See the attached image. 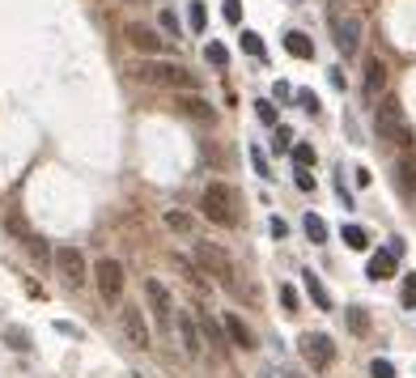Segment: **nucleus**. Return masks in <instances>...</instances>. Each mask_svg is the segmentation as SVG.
Returning <instances> with one entry per match:
<instances>
[{
  "label": "nucleus",
  "instance_id": "nucleus-1",
  "mask_svg": "<svg viewBox=\"0 0 416 378\" xmlns=\"http://www.w3.org/2000/svg\"><path fill=\"white\" fill-rule=\"evenodd\" d=\"M128 73H132L140 85H158V89H170V94H191V89H200V77H195V73H187L183 64L158 60V56L136 60Z\"/></svg>",
  "mask_w": 416,
  "mask_h": 378
},
{
  "label": "nucleus",
  "instance_id": "nucleus-2",
  "mask_svg": "<svg viewBox=\"0 0 416 378\" xmlns=\"http://www.w3.org/2000/svg\"><path fill=\"white\" fill-rule=\"evenodd\" d=\"M195 268L204 277H213L225 293H234V298H242V285H238V268H234V259L217 247V242H195Z\"/></svg>",
  "mask_w": 416,
  "mask_h": 378
},
{
  "label": "nucleus",
  "instance_id": "nucleus-3",
  "mask_svg": "<svg viewBox=\"0 0 416 378\" xmlns=\"http://www.w3.org/2000/svg\"><path fill=\"white\" fill-rule=\"evenodd\" d=\"M200 212H204L208 221L234 230V226H238V191H234L230 183H208V187L200 191Z\"/></svg>",
  "mask_w": 416,
  "mask_h": 378
},
{
  "label": "nucleus",
  "instance_id": "nucleus-4",
  "mask_svg": "<svg viewBox=\"0 0 416 378\" xmlns=\"http://www.w3.org/2000/svg\"><path fill=\"white\" fill-rule=\"evenodd\" d=\"M374 124H378V136L382 140H391V145H399V149H412V124H408V115H403V106L395 102V98H382L378 106H374Z\"/></svg>",
  "mask_w": 416,
  "mask_h": 378
},
{
  "label": "nucleus",
  "instance_id": "nucleus-5",
  "mask_svg": "<svg viewBox=\"0 0 416 378\" xmlns=\"http://www.w3.org/2000/svg\"><path fill=\"white\" fill-rule=\"evenodd\" d=\"M144 302H149V310H153V319H158V328L166 332V336H174V298H170V289L162 285V281H144Z\"/></svg>",
  "mask_w": 416,
  "mask_h": 378
},
{
  "label": "nucleus",
  "instance_id": "nucleus-6",
  "mask_svg": "<svg viewBox=\"0 0 416 378\" xmlns=\"http://www.w3.org/2000/svg\"><path fill=\"white\" fill-rule=\"evenodd\" d=\"M51 263L60 268V277H64V285H68V289H81V285H85V277H89L85 255H81L77 247H56V251H51Z\"/></svg>",
  "mask_w": 416,
  "mask_h": 378
},
{
  "label": "nucleus",
  "instance_id": "nucleus-7",
  "mask_svg": "<svg viewBox=\"0 0 416 378\" xmlns=\"http://www.w3.org/2000/svg\"><path fill=\"white\" fill-rule=\"evenodd\" d=\"M94 281H98L102 302H119L124 298V263L119 259H98L94 263Z\"/></svg>",
  "mask_w": 416,
  "mask_h": 378
},
{
  "label": "nucleus",
  "instance_id": "nucleus-8",
  "mask_svg": "<svg viewBox=\"0 0 416 378\" xmlns=\"http://www.w3.org/2000/svg\"><path fill=\"white\" fill-rule=\"evenodd\" d=\"M124 38H128L136 51H144V56H166V51L174 47V38H162L153 26H140V22H128V26H124Z\"/></svg>",
  "mask_w": 416,
  "mask_h": 378
},
{
  "label": "nucleus",
  "instance_id": "nucleus-9",
  "mask_svg": "<svg viewBox=\"0 0 416 378\" xmlns=\"http://www.w3.org/2000/svg\"><path fill=\"white\" fill-rule=\"evenodd\" d=\"M332 34H336V47L344 51V56H357V47H361V17L348 13V9H336L332 13Z\"/></svg>",
  "mask_w": 416,
  "mask_h": 378
},
{
  "label": "nucleus",
  "instance_id": "nucleus-10",
  "mask_svg": "<svg viewBox=\"0 0 416 378\" xmlns=\"http://www.w3.org/2000/svg\"><path fill=\"white\" fill-rule=\"evenodd\" d=\"M195 328H200V340L208 344V353H213L221 365L230 361V344H225V332H221V323L208 314V310H195Z\"/></svg>",
  "mask_w": 416,
  "mask_h": 378
},
{
  "label": "nucleus",
  "instance_id": "nucleus-11",
  "mask_svg": "<svg viewBox=\"0 0 416 378\" xmlns=\"http://www.w3.org/2000/svg\"><path fill=\"white\" fill-rule=\"evenodd\" d=\"M302 357L310 361V370H327V365L336 361V344H332V336H323V332H306V336H302Z\"/></svg>",
  "mask_w": 416,
  "mask_h": 378
},
{
  "label": "nucleus",
  "instance_id": "nucleus-12",
  "mask_svg": "<svg viewBox=\"0 0 416 378\" xmlns=\"http://www.w3.org/2000/svg\"><path fill=\"white\" fill-rule=\"evenodd\" d=\"M174 332H179L183 357H187V361H200L204 340H200V328H195V314H191V310H174Z\"/></svg>",
  "mask_w": 416,
  "mask_h": 378
},
{
  "label": "nucleus",
  "instance_id": "nucleus-13",
  "mask_svg": "<svg viewBox=\"0 0 416 378\" xmlns=\"http://www.w3.org/2000/svg\"><path fill=\"white\" fill-rule=\"evenodd\" d=\"M119 323H124V336H128V344H132V349H153V336H149V323H144L140 306H128V302H124Z\"/></svg>",
  "mask_w": 416,
  "mask_h": 378
},
{
  "label": "nucleus",
  "instance_id": "nucleus-14",
  "mask_svg": "<svg viewBox=\"0 0 416 378\" xmlns=\"http://www.w3.org/2000/svg\"><path fill=\"white\" fill-rule=\"evenodd\" d=\"M221 332H225V336H230V344H234V349H242V353H255V349H259V344H255V332L246 328L242 314H234V310L221 319Z\"/></svg>",
  "mask_w": 416,
  "mask_h": 378
},
{
  "label": "nucleus",
  "instance_id": "nucleus-15",
  "mask_svg": "<svg viewBox=\"0 0 416 378\" xmlns=\"http://www.w3.org/2000/svg\"><path fill=\"white\" fill-rule=\"evenodd\" d=\"M174 111L179 115H187V119H204V124H213V106H208L204 98H195V94H174Z\"/></svg>",
  "mask_w": 416,
  "mask_h": 378
},
{
  "label": "nucleus",
  "instance_id": "nucleus-16",
  "mask_svg": "<svg viewBox=\"0 0 416 378\" xmlns=\"http://www.w3.org/2000/svg\"><path fill=\"white\" fill-rule=\"evenodd\" d=\"M382 89H387V64H382L378 56H370V60H366V98L374 102Z\"/></svg>",
  "mask_w": 416,
  "mask_h": 378
},
{
  "label": "nucleus",
  "instance_id": "nucleus-17",
  "mask_svg": "<svg viewBox=\"0 0 416 378\" xmlns=\"http://www.w3.org/2000/svg\"><path fill=\"white\" fill-rule=\"evenodd\" d=\"M302 281H306V293H310V302H315L319 310H332V293H327V285L319 281V272H310V268H306V272H302Z\"/></svg>",
  "mask_w": 416,
  "mask_h": 378
},
{
  "label": "nucleus",
  "instance_id": "nucleus-18",
  "mask_svg": "<svg viewBox=\"0 0 416 378\" xmlns=\"http://www.w3.org/2000/svg\"><path fill=\"white\" fill-rule=\"evenodd\" d=\"M395 187H399V196H412L416 191V161L412 157H399L395 161Z\"/></svg>",
  "mask_w": 416,
  "mask_h": 378
},
{
  "label": "nucleus",
  "instance_id": "nucleus-19",
  "mask_svg": "<svg viewBox=\"0 0 416 378\" xmlns=\"http://www.w3.org/2000/svg\"><path fill=\"white\" fill-rule=\"evenodd\" d=\"M285 51L297 56V60H315V43H310V34H302V30H289L285 34Z\"/></svg>",
  "mask_w": 416,
  "mask_h": 378
},
{
  "label": "nucleus",
  "instance_id": "nucleus-20",
  "mask_svg": "<svg viewBox=\"0 0 416 378\" xmlns=\"http://www.w3.org/2000/svg\"><path fill=\"white\" fill-rule=\"evenodd\" d=\"M366 272H370V281H387V277L395 272V255H391V251L370 255V268H366Z\"/></svg>",
  "mask_w": 416,
  "mask_h": 378
},
{
  "label": "nucleus",
  "instance_id": "nucleus-21",
  "mask_svg": "<svg viewBox=\"0 0 416 378\" xmlns=\"http://www.w3.org/2000/svg\"><path fill=\"white\" fill-rule=\"evenodd\" d=\"M344 319H348V332L352 336H370V310L366 306H348Z\"/></svg>",
  "mask_w": 416,
  "mask_h": 378
},
{
  "label": "nucleus",
  "instance_id": "nucleus-22",
  "mask_svg": "<svg viewBox=\"0 0 416 378\" xmlns=\"http://www.w3.org/2000/svg\"><path fill=\"white\" fill-rule=\"evenodd\" d=\"M302 230H306V238H310V242H327V221L319 217V212H306Z\"/></svg>",
  "mask_w": 416,
  "mask_h": 378
},
{
  "label": "nucleus",
  "instance_id": "nucleus-23",
  "mask_svg": "<svg viewBox=\"0 0 416 378\" xmlns=\"http://www.w3.org/2000/svg\"><path fill=\"white\" fill-rule=\"evenodd\" d=\"M340 238H344V247H352V251H366V247H370V234L361 230V226H344Z\"/></svg>",
  "mask_w": 416,
  "mask_h": 378
},
{
  "label": "nucleus",
  "instance_id": "nucleus-24",
  "mask_svg": "<svg viewBox=\"0 0 416 378\" xmlns=\"http://www.w3.org/2000/svg\"><path fill=\"white\" fill-rule=\"evenodd\" d=\"M174 268H179V272L187 277V285H191V289H204V272H200V268H195L191 259H183V255H174Z\"/></svg>",
  "mask_w": 416,
  "mask_h": 378
},
{
  "label": "nucleus",
  "instance_id": "nucleus-25",
  "mask_svg": "<svg viewBox=\"0 0 416 378\" xmlns=\"http://www.w3.org/2000/svg\"><path fill=\"white\" fill-rule=\"evenodd\" d=\"M204 60L213 64V68H225V64H230V51H225L221 43H204Z\"/></svg>",
  "mask_w": 416,
  "mask_h": 378
},
{
  "label": "nucleus",
  "instance_id": "nucleus-26",
  "mask_svg": "<svg viewBox=\"0 0 416 378\" xmlns=\"http://www.w3.org/2000/svg\"><path fill=\"white\" fill-rule=\"evenodd\" d=\"M293 98H297V106H302L306 115H319V111H323V102H319V94H315V89H297Z\"/></svg>",
  "mask_w": 416,
  "mask_h": 378
},
{
  "label": "nucleus",
  "instance_id": "nucleus-27",
  "mask_svg": "<svg viewBox=\"0 0 416 378\" xmlns=\"http://www.w3.org/2000/svg\"><path fill=\"white\" fill-rule=\"evenodd\" d=\"M289 153H293V166H297V170H310V166H315V145H293Z\"/></svg>",
  "mask_w": 416,
  "mask_h": 378
},
{
  "label": "nucleus",
  "instance_id": "nucleus-28",
  "mask_svg": "<svg viewBox=\"0 0 416 378\" xmlns=\"http://www.w3.org/2000/svg\"><path fill=\"white\" fill-rule=\"evenodd\" d=\"M22 242H26V251H30V255H34L38 263H47V259H51V247H47V242H43L38 234H26Z\"/></svg>",
  "mask_w": 416,
  "mask_h": 378
},
{
  "label": "nucleus",
  "instance_id": "nucleus-29",
  "mask_svg": "<svg viewBox=\"0 0 416 378\" xmlns=\"http://www.w3.org/2000/svg\"><path fill=\"white\" fill-rule=\"evenodd\" d=\"M187 22H191V30H195V34H204V26H208V13H204V0H191V9H187Z\"/></svg>",
  "mask_w": 416,
  "mask_h": 378
},
{
  "label": "nucleus",
  "instance_id": "nucleus-30",
  "mask_svg": "<svg viewBox=\"0 0 416 378\" xmlns=\"http://www.w3.org/2000/svg\"><path fill=\"white\" fill-rule=\"evenodd\" d=\"M5 344H9V349H17V353H22V349H30V336H26V332H22V328H5Z\"/></svg>",
  "mask_w": 416,
  "mask_h": 378
},
{
  "label": "nucleus",
  "instance_id": "nucleus-31",
  "mask_svg": "<svg viewBox=\"0 0 416 378\" xmlns=\"http://www.w3.org/2000/svg\"><path fill=\"white\" fill-rule=\"evenodd\" d=\"M255 115H259V119H264L268 128H276V106H272L268 98H259V102H255Z\"/></svg>",
  "mask_w": 416,
  "mask_h": 378
},
{
  "label": "nucleus",
  "instance_id": "nucleus-32",
  "mask_svg": "<svg viewBox=\"0 0 416 378\" xmlns=\"http://www.w3.org/2000/svg\"><path fill=\"white\" fill-rule=\"evenodd\" d=\"M5 226H9V234H17V238H26V234H34V230L26 226V217H22V212H9V217H5Z\"/></svg>",
  "mask_w": 416,
  "mask_h": 378
},
{
  "label": "nucleus",
  "instance_id": "nucleus-33",
  "mask_svg": "<svg viewBox=\"0 0 416 378\" xmlns=\"http://www.w3.org/2000/svg\"><path fill=\"white\" fill-rule=\"evenodd\" d=\"M272 149H276V153H289V149H293V132H289L285 124H276V140H272Z\"/></svg>",
  "mask_w": 416,
  "mask_h": 378
},
{
  "label": "nucleus",
  "instance_id": "nucleus-34",
  "mask_svg": "<svg viewBox=\"0 0 416 378\" xmlns=\"http://www.w3.org/2000/svg\"><path fill=\"white\" fill-rule=\"evenodd\" d=\"M166 226L187 234V230H191V217H187V212H179V208H170V212H166Z\"/></svg>",
  "mask_w": 416,
  "mask_h": 378
},
{
  "label": "nucleus",
  "instance_id": "nucleus-35",
  "mask_svg": "<svg viewBox=\"0 0 416 378\" xmlns=\"http://www.w3.org/2000/svg\"><path fill=\"white\" fill-rule=\"evenodd\" d=\"M251 166H255V175H259V179H272V166H268V157L259 153V149H251Z\"/></svg>",
  "mask_w": 416,
  "mask_h": 378
},
{
  "label": "nucleus",
  "instance_id": "nucleus-36",
  "mask_svg": "<svg viewBox=\"0 0 416 378\" xmlns=\"http://www.w3.org/2000/svg\"><path fill=\"white\" fill-rule=\"evenodd\" d=\"M242 47L251 51V56H264V38H259L255 30H242Z\"/></svg>",
  "mask_w": 416,
  "mask_h": 378
},
{
  "label": "nucleus",
  "instance_id": "nucleus-37",
  "mask_svg": "<svg viewBox=\"0 0 416 378\" xmlns=\"http://www.w3.org/2000/svg\"><path fill=\"white\" fill-rule=\"evenodd\" d=\"M221 13H225V22H230V26H238V22H242V0H225V9H221Z\"/></svg>",
  "mask_w": 416,
  "mask_h": 378
},
{
  "label": "nucleus",
  "instance_id": "nucleus-38",
  "mask_svg": "<svg viewBox=\"0 0 416 378\" xmlns=\"http://www.w3.org/2000/svg\"><path fill=\"white\" fill-rule=\"evenodd\" d=\"M370 374H374V378H395V365H391L387 357H378V361L370 365Z\"/></svg>",
  "mask_w": 416,
  "mask_h": 378
},
{
  "label": "nucleus",
  "instance_id": "nucleus-39",
  "mask_svg": "<svg viewBox=\"0 0 416 378\" xmlns=\"http://www.w3.org/2000/svg\"><path fill=\"white\" fill-rule=\"evenodd\" d=\"M403 306H412V310H416V272H412V277H403Z\"/></svg>",
  "mask_w": 416,
  "mask_h": 378
},
{
  "label": "nucleus",
  "instance_id": "nucleus-40",
  "mask_svg": "<svg viewBox=\"0 0 416 378\" xmlns=\"http://www.w3.org/2000/svg\"><path fill=\"white\" fill-rule=\"evenodd\" d=\"M162 30L179 38V17H174V9H162Z\"/></svg>",
  "mask_w": 416,
  "mask_h": 378
},
{
  "label": "nucleus",
  "instance_id": "nucleus-41",
  "mask_svg": "<svg viewBox=\"0 0 416 378\" xmlns=\"http://www.w3.org/2000/svg\"><path fill=\"white\" fill-rule=\"evenodd\" d=\"M281 302H285V310H289V314L297 310V293H293L289 285H281Z\"/></svg>",
  "mask_w": 416,
  "mask_h": 378
},
{
  "label": "nucleus",
  "instance_id": "nucleus-42",
  "mask_svg": "<svg viewBox=\"0 0 416 378\" xmlns=\"http://www.w3.org/2000/svg\"><path fill=\"white\" fill-rule=\"evenodd\" d=\"M302 191H315V175H306V170H297V179H293Z\"/></svg>",
  "mask_w": 416,
  "mask_h": 378
},
{
  "label": "nucleus",
  "instance_id": "nucleus-43",
  "mask_svg": "<svg viewBox=\"0 0 416 378\" xmlns=\"http://www.w3.org/2000/svg\"><path fill=\"white\" fill-rule=\"evenodd\" d=\"M352 179H357V187H370V179H374V175H370L366 166H357V170H352Z\"/></svg>",
  "mask_w": 416,
  "mask_h": 378
},
{
  "label": "nucleus",
  "instance_id": "nucleus-44",
  "mask_svg": "<svg viewBox=\"0 0 416 378\" xmlns=\"http://www.w3.org/2000/svg\"><path fill=\"white\" fill-rule=\"evenodd\" d=\"M285 234H289V226L281 217H272V238H285Z\"/></svg>",
  "mask_w": 416,
  "mask_h": 378
},
{
  "label": "nucleus",
  "instance_id": "nucleus-45",
  "mask_svg": "<svg viewBox=\"0 0 416 378\" xmlns=\"http://www.w3.org/2000/svg\"><path fill=\"white\" fill-rule=\"evenodd\" d=\"M132 378H158V374H132Z\"/></svg>",
  "mask_w": 416,
  "mask_h": 378
},
{
  "label": "nucleus",
  "instance_id": "nucleus-46",
  "mask_svg": "<svg viewBox=\"0 0 416 378\" xmlns=\"http://www.w3.org/2000/svg\"><path fill=\"white\" fill-rule=\"evenodd\" d=\"M124 5H140V0H124Z\"/></svg>",
  "mask_w": 416,
  "mask_h": 378
}]
</instances>
